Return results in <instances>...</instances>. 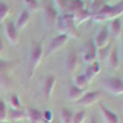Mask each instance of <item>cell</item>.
I'll use <instances>...</instances> for the list:
<instances>
[{
	"label": "cell",
	"mask_w": 123,
	"mask_h": 123,
	"mask_svg": "<svg viewBox=\"0 0 123 123\" xmlns=\"http://www.w3.org/2000/svg\"><path fill=\"white\" fill-rule=\"evenodd\" d=\"M56 29L59 31V34H65L68 37H78L72 13H59V18L56 21Z\"/></svg>",
	"instance_id": "obj_1"
},
{
	"label": "cell",
	"mask_w": 123,
	"mask_h": 123,
	"mask_svg": "<svg viewBox=\"0 0 123 123\" xmlns=\"http://www.w3.org/2000/svg\"><path fill=\"white\" fill-rule=\"evenodd\" d=\"M41 9V15H43V22L45 25L47 29H51L54 25H56V21L59 18V10L57 7L54 6V3L51 0H47V2H44L43 6L40 7Z\"/></svg>",
	"instance_id": "obj_2"
},
{
	"label": "cell",
	"mask_w": 123,
	"mask_h": 123,
	"mask_svg": "<svg viewBox=\"0 0 123 123\" xmlns=\"http://www.w3.org/2000/svg\"><path fill=\"white\" fill-rule=\"evenodd\" d=\"M29 73L28 76L32 78L35 75V70L38 68V65L41 63L43 60V43L40 41H34L31 44V50H29Z\"/></svg>",
	"instance_id": "obj_3"
},
{
	"label": "cell",
	"mask_w": 123,
	"mask_h": 123,
	"mask_svg": "<svg viewBox=\"0 0 123 123\" xmlns=\"http://www.w3.org/2000/svg\"><path fill=\"white\" fill-rule=\"evenodd\" d=\"M103 85H104V89L111 95H122L123 94V79L117 78V76L105 78Z\"/></svg>",
	"instance_id": "obj_4"
},
{
	"label": "cell",
	"mask_w": 123,
	"mask_h": 123,
	"mask_svg": "<svg viewBox=\"0 0 123 123\" xmlns=\"http://www.w3.org/2000/svg\"><path fill=\"white\" fill-rule=\"evenodd\" d=\"M3 29H5V37L7 38V41L10 44H18L19 43V31L16 28L13 21L6 19L3 22Z\"/></svg>",
	"instance_id": "obj_5"
},
{
	"label": "cell",
	"mask_w": 123,
	"mask_h": 123,
	"mask_svg": "<svg viewBox=\"0 0 123 123\" xmlns=\"http://www.w3.org/2000/svg\"><path fill=\"white\" fill-rule=\"evenodd\" d=\"M81 59L86 65H89V63L97 60V47H95V44H94L92 40H88L85 43L84 49H82V53H81Z\"/></svg>",
	"instance_id": "obj_6"
},
{
	"label": "cell",
	"mask_w": 123,
	"mask_h": 123,
	"mask_svg": "<svg viewBox=\"0 0 123 123\" xmlns=\"http://www.w3.org/2000/svg\"><path fill=\"white\" fill-rule=\"evenodd\" d=\"M110 40H111V37H110V32H109V29H107V26H101L97 31V34H95L92 41H94L97 49H103V47L110 44Z\"/></svg>",
	"instance_id": "obj_7"
},
{
	"label": "cell",
	"mask_w": 123,
	"mask_h": 123,
	"mask_svg": "<svg viewBox=\"0 0 123 123\" xmlns=\"http://www.w3.org/2000/svg\"><path fill=\"white\" fill-rule=\"evenodd\" d=\"M56 82H57V78L54 75H47L43 81V86H41V91H43V95L45 100H50L53 92H54V86H56Z\"/></svg>",
	"instance_id": "obj_8"
},
{
	"label": "cell",
	"mask_w": 123,
	"mask_h": 123,
	"mask_svg": "<svg viewBox=\"0 0 123 123\" xmlns=\"http://www.w3.org/2000/svg\"><path fill=\"white\" fill-rule=\"evenodd\" d=\"M69 41V37L65 35V34H59L56 35L51 41H50V45H49V51H47V56H51L53 53L62 50L66 45V43Z\"/></svg>",
	"instance_id": "obj_9"
},
{
	"label": "cell",
	"mask_w": 123,
	"mask_h": 123,
	"mask_svg": "<svg viewBox=\"0 0 123 123\" xmlns=\"http://www.w3.org/2000/svg\"><path fill=\"white\" fill-rule=\"evenodd\" d=\"M100 98H101L100 91H89V92H85V94L82 95V98L78 103L82 104L84 107H89L92 104H95L97 101H100Z\"/></svg>",
	"instance_id": "obj_10"
},
{
	"label": "cell",
	"mask_w": 123,
	"mask_h": 123,
	"mask_svg": "<svg viewBox=\"0 0 123 123\" xmlns=\"http://www.w3.org/2000/svg\"><path fill=\"white\" fill-rule=\"evenodd\" d=\"M107 29H109L111 38H120V35L123 34V26H122L120 18H116V19L109 21V26H107Z\"/></svg>",
	"instance_id": "obj_11"
},
{
	"label": "cell",
	"mask_w": 123,
	"mask_h": 123,
	"mask_svg": "<svg viewBox=\"0 0 123 123\" xmlns=\"http://www.w3.org/2000/svg\"><path fill=\"white\" fill-rule=\"evenodd\" d=\"M100 113H101L103 120H104L105 123H120L119 116H117L113 110H110L109 107H105L104 104H100Z\"/></svg>",
	"instance_id": "obj_12"
},
{
	"label": "cell",
	"mask_w": 123,
	"mask_h": 123,
	"mask_svg": "<svg viewBox=\"0 0 123 123\" xmlns=\"http://www.w3.org/2000/svg\"><path fill=\"white\" fill-rule=\"evenodd\" d=\"M72 16H73L75 25L78 26V25H82L84 22H86V21L91 19V12L86 7H84V9H79V10H76L75 13H72Z\"/></svg>",
	"instance_id": "obj_13"
},
{
	"label": "cell",
	"mask_w": 123,
	"mask_h": 123,
	"mask_svg": "<svg viewBox=\"0 0 123 123\" xmlns=\"http://www.w3.org/2000/svg\"><path fill=\"white\" fill-rule=\"evenodd\" d=\"M26 113V119L29 120V123H44L43 122V111L35 109V107H29L25 110Z\"/></svg>",
	"instance_id": "obj_14"
},
{
	"label": "cell",
	"mask_w": 123,
	"mask_h": 123,
	"mask_svg": "<svg viewBox=\"0 0 123 123\" xmlns=\"http://www.w3.org/2000/svg\"><path fill=\"white\" fill-rule=\"evenodd\" d=\"M65 66L68 69V72H75L79 66V56L76 54V51H70L69 56L66 57V62H65Z\"/></svg>",
	"instance_id": "obj_15"
},
{
	"label": "cell",
	"mask_w": 123,
	"mask_h": 123,
	"mask_svg": "<svg viewBox=\"0 0 123 123\" xmlns=\"http://www.w3.org/2000/svg\"><path fill=\"white\" fill-rule=\"evenodd\" d=\"M84 7H85V2H84V0H68L62 13H75L76 10L84 9Z\"/></svg>",
	"instance_id": "obj_16"
},
{
	"label": "cell",
	"mask_w": 123,
	"mask_h": 123,
	"mask_svg": "<svg viewBox=\"0 0 123 123\" xmlns=\"http://www.w3.org/2000/svg\"><path fill=\"white\" fill-rule=\"evenodd\" d=\"M107 63H109L110 69H113V70H116L120 66V54H119V50L114 47V45L111 47L110 56H109V59H107Z\"/></svg>",
	"instance_id": "obj_17"
},
{
	"label": "cell",
	"mask_w": 123,
	"mask_h": 123,
	"mask_svg": "<svg viewBox=\"0 0 123 123\" xmlns=\"http://www.w3.org/2000/svg\"><path fill=\"white\" fill-rule=\"evenodd\" d=\"M7 119L12 122H19V120H25L26 119V113L22 109H7Z\"/></svg>",
	"instance_id": "obj_18"
},
{
	"label": "cell",
	"mask_w": 123,
	"mask_h": 123,
	"mask_svg": "<svg viewBox=\"0 0 123 123\" xmlns=\"http://www.w3.org/2000/svg\"><path fill=\"white\" fill-rule=\"evenodd\" d=\"M29 19H31V13L25 9V10H22L21 13H19V16H18V19H16V22H15V25H16V28H18V31H21V29H24L26 25H28V22H29Z\"/></svg>",
	"instance_id": "obj_19"
},
{
	"label": "cell",
	"mask_w": 123,
	"mask_h": 123,
	"mask_svg": "<svg viewBox=\"0 0 123 123\" xmlns=\"http://www.w3.org/2000/svg\"><path fill=\"white\" fill-rule=\"evenodd\" d=\"M84 94H85L84 89H81V88H78V86L72 85V86L69 88V92H68V98H69L70 101H79Z\"/></svg>",
	"instance_id": "obj_20"
},
{
	"label": "cell",
	"mask_w": 123,
	"mask_h": 123,
	"mask_svg": "<svg viewBox=\"0 0 123 123\" xmlns=\"http://www.w3.org/2000/svg\"><path fill=\"white\" fill-rule=\"evenodd\" d=\"M111 47L113 45L109 44V45H105V47H103V49H97V60L100 62V63L107 62V59H109V56H110V51H111Z\"/></svg>",
	"instance_id": "obj_21"
},
{
	"label": "cell",
	"mask_w": 123,
	"mask_h": 123,
	"mask_svg": "<svg viewBox=\"0 0 123 123\" xmlns=\"http://www.w3.org/2000/svg\"><path fill=\"white\" fill-rule=\"evenodd\" d=\"M105 5H109V3H107V0H91L88 10L91 12V15H94V13H98Z\"/></svg>",
	"instance_id": "obj_22"
},
{
	"label": "cell",
	"mask_w": 123,
	"mask_h": 123,
	"mask_svg": "<svg viewBox=\"0 0 123 123\" xmlns=\"http://www.w3.org/2000/svg\"><path fill=\"white\" fill-rule=\"evenodd\" d=\"M73 85L85 91V88L89 85V81L85 78V75H84V73H79V75H76L75 78H73Z\"/></svg>",
	"instance_id": "obj_23"
},
{
	"label": "cell",
	"mask_w": 123,
	"mask_h": 123,
	"mask_svg": "<svg viewBox=\"0 0 123 123\" xmlns=\"http://www.w3.org/2000/svg\"><path fill=\"white\" fill-rule=\"evenodd\" d=\"M73 113L70 109L68 107H62L60 109V120L62 123H72V119H73Z\"/></svg>",
	"instance_id": "obj_24"
},
{
	"label": "cell",
	"mask_w": 123,
	"mask_h": 123,
	"mask_svg": "<svg viewBox=\"0 0 123 123\" xmlns=\"http://www.w3.org/2000/svg\"><path fill=\"white\" fill-rule=\"evenodd\" d=\"M9 13H10V7L7 3L5 2H0V22H5L9 16Z\"/></svg>",
	"instance_id": "obj_25"
},
{
	"label": "cell",
	"mask_w": 123,
	"mask_h": 123,
	"mask_svg": "<svg viewBox=\"0 0 123 123\" xmlns=\"http://www.w3.org/2000/svg\"><path fill=\"white\" fill-rule=\"evenodd\" d=\"M88 114L85 110H78V111H75L73 113V119H72V123H84L86 120Z\"/></svg>",
	"instance_id": "obj_26"
},
{
	"label": "cell",
	"mask_w": 123,
	"mask_h": 123,
	"mask_svg": "<svg viewBox=\"0 0 123 123\" xmlns=\"http://www.w3.org/2000/svg\"><path fill=\"white\" fill-rule=\"evenodd\" d=\"M24 3H25L26 10L29 13L31 12H35V10H40V7H41V5H40L38 0H24Z\"/></svg>",
	"instance_id": "obj_27"
},
{
	"label": "cell",
	"mask_w": 123,
	"mask_h": 123,
	"mask_svg": "<svg viewBox=\"0 0 123 123\" xmlns=\"http://www.w3.org/2000/svg\"><path fill=\"white\" fill-rule=\"evenodd\" d=\"M7 119V104L3 98H0V122H6Z\"/></svg>",
	"instance_id": "obj_28"
},
{
	"label": "cell",
	"mask_w": 123,
	"mask_h": 123,
	"mask_svg": "<svg viewBox=\"0 0 123 123\" xmlns=\"http://www.w3.org/2000/svg\"><path fill=\"white\" fill-rule=\"evenodd\" d=\"M9 103H10V107H12V109H22V103H21V98H19L18 94H12Z\"/></svg>",
	"instance_id": "obj_29"
},
{
	"label": "cell",
	"mask_w": 123,
	"mask_h": 123,
	"mask_svg": "<svg viewBox=\"0 0 123 123\" xmlns=\"http://www.w3.org/2000/svg\"><path fill=\"white\" fill-rule=\"evenodd\" d=\"M89 66H91V69H92V72H94V75H95V76L101 73V63H100L98 60L92 62V63H89Z\"/></svg>",
	"instance_id": "obj_30"
},
{
	"label": "cell",
	"mask_w": 123,
	"mask_h": 123,
	"mask_svg": "<svg viewBox=\"0 0 123 123\" xmlns=\"http://www.w3.org/2000/svg\"><path fill=\"white\" fill-rule=\"evenodd\" d=\"M84 75H85V78L89 81V84L92 82V79L95 78V75H94V72H92V69H91L89 65H86V68H85V70H84Z\"/></svg>",
	"instance_id": "obj_31"
},
{
	"label": "cell",
	"mask_w": 123,
	"mask_h": 123,
	"mask_svg": "<svg viewBox=\"0 0 123 123\" xmlns=\"http://www.w3.org/2000/svg\"><path fill=\"white\" fill-rule=\"evenodd\" d=\"M43 122L44 123H51L53 122V113H51V110H44L43 111Z\"/></svg>",
	"instance_id": "obj_32"
},
{
	"label": "cell",
	"mask_w": 123,
	"mask_h": 123,
	"mask_svg": "<svg viewBox=\"0 0 123 123\" xmlns=\"http://www.w3.org/2000/svg\"><path fill=\"white\" fill-rule=\"evenodd\" d=\"M51 2L54 3V6L57 7V10H62V12H63V9H65V5H66V2H68V0H51Z\"/></svg>",
	"instance_id": "obj_33"
},
{
	"label": "cell",
	"mask_w": 123,
	"mask_h": 123,
	"mask_svg": "<svg viewBox=\"0 0 123 123\" xmlns=\"http://www.w3.org/2000/svg\"><path fill=\"white\" fill-rule=\"evenodd\" d=\"M9 66H10V63H7V62H5V60H0V76L7 70Z\"/></svg>",
	"instance_id": "obj_34"
},
{
	"label": "cell",
	"mask_w": 123,
	"mask_h": 123,
	"mask_svg": "<svg viewBox=\"0 0 123 123\" xmlns=\"http://www.w3.org/2000/svg\"><path fill=\"white\" fill-rule=\"evenodd\" d=\"M86 120H88V123H100V120H98V116H97L95 113L89 114V117H86Z\"/></svg>",
	"instance_id": "obj_35"
},
{
	"label": "cell",
	"mask_w": 123,
	"mask_h": 123,
	"mask_svg": "<svg viewBox=\"0 0 123 123\" xmlns=\"http://www.w3.org/2000/svg\"><path fill=\"white\" fill-rule=\"evenodd\" d=\"M5 51V41H3V38L0 37V54H2Z\"/></svg>",
	"instance_id": "obj_36"
},
{
	"label": "cell",
	"mask_w": 123,
	"mask_h": 123,
	"mask_svg": "<svg viewBox=\"0 0 123 123\" xmlns=\"http://www.w3.org/2000/svg\"><path fill=\"white\" fill-rule=\"evenodd\" d=\"M120 51H122V59H123V34L120 35Z\"/></svg>",
	"instance_id": "obj_37"
},
{
	"label": "cell",
	"mask_w": 123,
	"mask_h": 123,
	"mask_svg": "<svg viewBox=\"0 0 123 123\" xmlns=\"http://www.w3.org/2000/svg\"><path fill=\"white\" fill-rule=\"evenodd\" d=\"M119 6L122 7V12H123V0H122V2H119Z\"/></svg>",
	"instance_id": "obj_38"
},
{
	"label": "cell",
	"mask_w": 123,
	"mask_h": 123,
	"mask_svg": "<svg viewBox=\"0 0 123 123\" xmlns=\"http://www.w3.org/2000/svg\"><path fill=\"white\" fill-rule=\"evenodd\" d=\"M0 123H7V122H0Z\"/></svg>",
	"instance_id": "obj_39"
},
{
	"label": "cell",
	"mask_w": 123,
	"mask_h": 123,
	"mask_svg": "<svg viewBox=\"0 0 123 123\" xmlns=\"http://www.w3.org/2000/svg\"><path fill=\"white\" fill-rule=\"evenodd\" d=\"M122 111H123V105H122Z\"/></svg>",
	"instance_id": "obj_40"
}]
</instances>
